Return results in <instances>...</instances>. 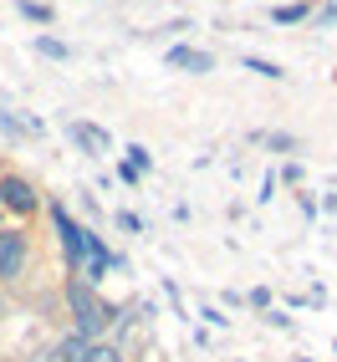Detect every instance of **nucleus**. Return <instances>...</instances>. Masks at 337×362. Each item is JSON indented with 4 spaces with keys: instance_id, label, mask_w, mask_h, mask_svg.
I'll return each instance as SVG.
<instances>
[{
    "instance_id": "9d476101",
    "label": "nucleus",
    "mask_w": 337,
    "mask_h": 362,
    "mask_svg": "<svg viewBox=\"0 0 337 362\" xmlns=\"http://www.w3.org/2000/svg\"><path fill=\"white\" fill-rule=\"evenodd\" d=\"M36 52H46V57H67V52H62V46H57L52 36H41V41H36Z\"/></svg>"
},
{
    "instance_id": "6e6552de",
    "label": "nucleus",
    "mask_w": 337,
    "mask_h": 362,
    "mask_svg": "<svg viewBox=\"0 0 337 362\" xmlns=\"http://www.w3.org/2000/svg\"><path fill=\"white\" fill-rule=\"evenodd\" d=\"M302 16H307V6H281V11H276L281 26H292V21H302Z\"/></svg>"
},
{
    "instance_id": "1a4fd4ad",
    "label": "nucleus",
    "mask_w": 337,
    "mask_h": 362,
    "mask_svg": "<svg viewBox=\"0 0 337 362\" xmlns=\"http://www.w3.org/2000/svg\"><path fill=\"white\" fill-rule=\"evenodd\" d=\"M92 362H123V352H118V347H98V342H92Z\"/></svg>"
},
{
    "instance_id": "0eeeda50",
    "label": "nucleus",
    "mask_w": 337,
    "mask_h": 362,
    "mask_svg": "<svg viewBox=\"0 0 337 362\" xmlns=\"http://www.w3.org/2000/svg\"><path fill=\"white\" fill-rule=\"evenodd\" d=\"M246 71H261V77H286L276 62H261V57H246Z\"/></svg>"
},
{
    "instance_id": "9b49d317",
    "label": "nucleus",
    "mask_w": 337,
    "mask_h": 362,
    "mask_svg": "<svg viewBox=\"0 0 337 362\" xmlns=\"http://www.w3.org/2000/svg\"><path fill=\"white\" fill-rule=\"evenodd\" d=\"M26 362H62V357H57V352H31Z\"/></svg>"
},
{
    "instance_id": "20e7f679",
    "label": "nucleus",
    "mask_w": 337,
    "mask_h": 362,
    "mask_svg": "<svg viewBox=\"0 0 337 362\" xmlns=\"http://www.w3.org/2000/svg\"><path fill=\"white\" fill-rule=\"evenodd\" d=\"M168 66H179V71H215V57L195 52V46H174V52H168Z\"/></svg>"
},
{
    "instance_id": "39448f33",
    "label": "nucleus",
    "mask_w": 337,
    "mask_h": 362,
    "mask_svg": "<svg viewBox=\"0 0 337 362\" xmlns=\"http://www.w3.org/2000/svg\"><path fill=\"white\" fill-rule=\"evenodd\" d=\"M72 138H77V143H82L87 153H103L108 143H113V138H108L103 128H92V123H72Z\"/></svg>"
},
{
    "instance_id": "423d86ee",
    "label": "nucleus",
    "mask_w": 337,
    "mask_h": 362,
    "mask_svg": "<svg viewBox=\"0 0 337 362\" xmlns=\"http://www.w3.org/2000/svg\"><path fill=\"white\" fill-rule=\"evenodd\" d=\"M57 357H62V362H92V342H87L82 332H72L67 342L57 347Z\"/></svg>"
},
{
    "instance_id": "7ed1b4c3",
    "label": "nucleus",
    "mask_w": 337,
    "mask_h": 362,
    "mask_svg": "<svg viewBox=\"0 0 337 362\" xmlns=\"http://www.w3.org/2000/svg\"><path fill=\"white\" fill-rule=\"evenodd\" d=\"M21 265H26V235L6 230V235H0V281H16Z\"/></svg>"
},
{
    "instance_id": "f257e3e1",
    "label": "nucleus",
    "mask_w": 337,
    "mask_h": 362,
    "mask_svg": "<svg viewBox=\"0 0 337 362\" xmlns=\"http://www.w3.org/2000/svg\"><path fill=\"white\" fill-rule=\"evenodd\" d=\"M67 306H72V317H77V332L87 337V342H92V337H103V332L113 327V306H108L98 291H92L87 281H72V286H67Z\"/></svg>"
},
{
    "instance_id": "f03ea898",
    "label": "nucleus",
    "mask_w": 337,
    "mask_h": 362,
    "mask_svg": "<svg viewBox=\"0 0 337 362\" xmlns=\"http://www.w3.org/2000/svg\"><path fill=\"white\" fill-rule=\"evenodd\" d=\"M0 204H6L11 214H31V209H36V189H31L26 179L6 174V179H0Z\"/></svg>"
}]
</instances>
